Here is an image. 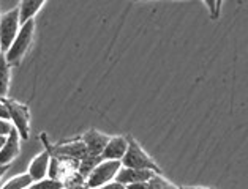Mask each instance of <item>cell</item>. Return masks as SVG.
Listing matches in <instances>:
<instances>
[{
  "instance_id": "cell-27",
  "label": "cell",
  "mask_w": 248,
  "mask_h": 189,
  "mask_svg": "<svg viewBox=\"0 0 248 189\" xmlns=\"http://www.w3.org/2000/svg\"><path fill=\"white\" fill-rule=\"evenodd\" d=\"M180 189H185V188H184V186H180Z\"/></svg>"
},
{
  "instance_id": "cell-8",
  "label": "cell",
  "mask_w": 248,
  "mask_h": 189,
  "mask_svg": "<svg viewBox=\"0 0 248 189\" xmlns=\"http://www.w3.org/2000/svg\"><path fill=\"white\" fill-rule=\"evenodd\" d=\"M155 172L147 169H131V167H120L119 174L116 176V181L122 183L124 186L136 185V183L147 181Z\"/></svg>"
},
{
  "instance_id": "cell-12",
  "label": "cell",
  "mask_w": 248,
  "mask_h": 189,
  "mask_svg": "<svg viewBox=\"0 0 248 189\" xmlns=\"http://www.w3.org/2000/svg\"><path fill=\"white\" fill-rule=\"evenodd\" d=\"M46 0H21L19 3V19H21V26L24 22H27L30 19H33L37 13L41 10V7L45 5Z\"/></svg>"
},
{
  "instance_id": "cell-6",
  "label": "cell",
  "mask_w": 248,
  "mask_h": 189,
  "mask_svg": "<svg viewBox=\"0 0 248 189\" xmlns=\"http://www.w3.org/2000/svg\"><path fill=\"white\" fill-rule=\"evenodd\" d=\"M128 148V137L125 136H112L108 140L105 148L101 151L103 160H111V161H122L124 155Z\"/></svg>"
},
{
  "instance_id": "cell-20",
  "label": "cell",
  "mask_w": 248,
  "mask_h": 189,
  "mask_svg": "<svg viewBox=\"0 0 248 189\" xmlns=\"http://www.w3.org/2000/svg\"><path fill=\"white\" fill-rule=\"evenodd\" d=\"M63 189H90V188L86 185V181H84V183H71V185H65Z\"/></svg>"
},
{
  "instance_id": "cell-24",
  "label": "cell",
  "mask_w": 248,
  "mask_h": 189,
  "mask_svg": "<svg viewBox=\"0 0 248 189\" xmlns=\"http://www.w3.org/2000/svg\"><path fill=\"white\" fill-rule=\"evenodd\" d=\"M5 140H7V136H0V150H2V147L5 145Z\"/></svg>"
},
{
  "instance_id": "cell-1",
  "label": "cell",
  "mask_w": 248,
  "mask_h": 189,
  "mask_svg": "<svg viewBox=\"0 0 248 189\" xmlns=\"http://www.w3.org/2000/svg\"><path fill=\"white\" fill-rule=\"evenodd\" d=\"M33 35H35V21L30 19L27 22H24L16 35L15 41L11 43L8 51L5 52V58H7L10 66H16L21 63V60L30 49V44L33 41Z\"/></svg>"
},
{
  "instance_id": "cell-10",
  "label": "cell",
  "mask_w": 248,
  "mask_h": 189,
  "mask_svg": "<svg viewBox=\"0 0 248 189\" xmlns=\"http://www.w3.org/2000/svg\"><path fill=\"white\" fill-rule=\"evenodd\" d=\"M81 140L84 142V145H86L89 155L101 156V151L105 148V145L108 144V140H109V136H106V134H103L96 130H90L84 134Z\"/></svg>"
},
{
  "instance_id": "cell-16",
  "label": "cell",
  "mask_w": 248,
  "mask_h": 189,
  "mask_svg": "<svg viewBox=\"0 0 248 189\" xmlns=\"http://www.w3.org/2000/svg\"><path fill=\"white\" fill-rule=\"evenodd\" d=\"M202 2L205 3V7L209 8L212 19H218L220 16H218V13H217V0H202Z\"/></svg>"
},
{
  "instance_id": "cell-18",
  "label": "cell",
  "mask_w": 248,
  "mask_h": 189,
  "mask_svg": "<svg viewBox=\"0 0 248 189\" xmlns=\"http://www.w3.org/2000/svg\"><path fill=\"white\" fill-rule=\"evenodd\" d=\"M95 189H126V186H124L122 183H119V181H111V183H106V185H103V186H98V188H95Z\"/></svg>"
},
{
  "instance_id": "cell-2",
  "label": "cell",
  "mask_w": 248,
  "mask_h": 189,
  "mask_svg": "<svg viewBox=\"0 0 248 189\" xmlns=\"http://www.w3.org/2000/svg\"><path fill=\"white\" fill-rule=\"evenodd\" d=\"M120 162H122V167L147 169V170H154L155 174H161V169L158 164L154 161V158H150L147 151L131 136H128V148H126V153L124 155Z\"/></svg>"
},
{
  "instance_id": "cell-7",
  "label": "cell",
  "mask_w": 248,
  "mask_h": 189,
  "mask_svg": "<svg viewBox=\"0 0 248 189\" xmlns=\"http://www.w3.org/2000/svg\"><path fill=\"white\" fill-rule=\"evenodd\" d=\"M21 151V136L15 128L8 132L5 145L0 150V164H11Z\"/></svg>"
},
{
  "instance_id": "cell-21",
  "label": "cell",
  "mask_w": 248,
  "mask_h": 189,
  "mask_svg": "<svg viewBox=\"0 0 248 189\" xmlns=\"http://www.w3.org/2000/svg\"><path fill=\"white\" fill-rule=\"evenodd\" d=\"M11 164H0V180H2V176L7 174V170L10 169Z\"/></svg>"
},
{
  "instance_id": "cell-15",
  "label": "cell",
  "mask_w": 248,
  "mask_h": 189,
  "mask_svg": "<svg viewBox=\"0 0 248 189\" xmlns=\"http://www.w3.org/2000/svg\"><path fill=\"white\" fill-rule=\"evenodd\" d=\"M63 186H65V183L62 180L46 176V178L40 180V181H33L30 189H63Z\"/></svg>"
},
{
  "instance_id": "cell-13",
  "label": "cell",
  "mask_w": 248,
  "mask_h": 189,
  "mask_svg": "<svg viewBox=\"0 0 248 189\" xmlns=\"http://www.w3.org/2000/svg\"><path fill=\"white\" fill-rule=\"evenodd\" d=\"M10 79H11V66L8 65L5 54L0 56V100L8 96L10 88Z\"/></svg>"
},
{
  "instance_id": "cell-23",
  "label": "cell",
  "mask_w": 248,
  "mask_h": 189,
  "mask_svg": "<svg viewBox=\"0 0 248 189\" xmlns=\"http://www.w3.org/2000/svg\"><path fill=\"white\" fill-rule=\"evenodd\" d=\"M185 189H210V188H204V186H184Z\"/></svg>"
},
{
  "instance_id": "cell-26",
  "label": "cell",
  "mask_w": 248,
  "mask_h": 189,
  "mask_svg": "<svg viewBox=\"0 0 248 189\" xmlns=\"http://www.w3.org/2000/svg\"><path fill=\"white\" fill-rule=\"evenodd\" d=\"M2 54H3V52H2V44H0V56H2Z\"/></svg>"
},
{
  "instance_id": "cell-3",
  "label": "cell",
  "mask_w": 248,
  "mask_h": 189,
  "mask_svg": "<svg viewBox=\"0 0 248 189\" xmlns=\"http://www.w3.org/2000/svg\"><path fill=\"white\" fill-rule=\"evenodd\" d=\"M120 167H122V162H120V161H111V160L100 161L92 170H90V174L87 175L86 185L90 189H95L98 186L106 185V183L114 181V180H116L117 174H119Z\"/></svg>"
},
{
  "instance_id": "cell-9",
  "label": "cell",
  "mask_w": 248,
  "mask_h": 189,
  "mask_svg": "<svg viewBox=\"0 0 248 189\" xmlns=\"http://www.w3.org/2000/svg\"><path fill=\"white\" fill-rule=\"evenodd\" d=\"M49 162H51V153L49 150L41 151L40 155L33 158V161L30 162L27 174L33 181H40L47 176V170H49Z\"/></svg>"
},
{
  "instance_id": "cell-28",
  "label": "cell",
  "mask_w": 248,
  "mask_h": 189,
  "mask_svg": "<svg viewBox=\"0 0 248 189\" xmlns=\"http://www.w3.org/2000/svg\"><path fill=\"white\" fill-rule=\"evenodd\" d=\"M29 189H30V188H29Z\"/></svg>"
},
{
  "instance_id": "cell-14",
  "label": "cell",
  "mask_w": 248,
  "mask_h": 189,
  "mask_svg": "<svg viewBox=\"0 0 248 189\" xmlns=\"http://www.w3.org/2000/svg\"><path fill=\"white\" fill-rule=\"evenodd\" d=\"M32 183L33 180L30 178L29 174H21V175L13 176V178H10L0 189H29L32 186Z\"/></svg>"
},
{
  "instance_id": "cell-19",
  "label": "cell",
  "mask_w": 248,
  "mask_h": 189,
  "mask_svg": "<svg viewBox=\"0 0 248 189\" xmlns=\"http://www.w3.org/2000/svg\"><path fill=\"white\" fill-rule=\"evenodd\" d=\"M0 120H8L10 121V114H8L7 104L3 102V100H0Z\"/></svg>"
},
{
  "instance_id": "cell-11",
  "label": "cell",
  "mask_w": 248,
  "mask_h": 189,
  "mask_svg": "<svg viewBox=\"0 0 248 189\" xmlns=\"http://www.w3.org/2000/svg\"><path fill=\"white\" fill-rule=\"evenodd\" d=\"M126 189H180V186H175L174 183L166 180L161 174H154L147 181L128 185Z\"/></svg>"
},
{
  "instance_id": "cell-25",
  "label": "cell",
  "mask_w": 248,
  "mask_h": 189,
  "mask_svg": "<svg viewBox=\"0 0 248 189\" xmlns=\"http://www.w3.org/2000/svg\"><path fill=\"white\" fill-rule=\"evenodd\" d=\"M131 2H155V0H131Z\"/></svg>"
},
{
  "instance_id": "cell-17",
  "label": "cell",
  "mask_w": 248,
  "mask_h": 189,
  "mask_svg": "<svg viewBox=\"0 0 248 189\" xmlns=\"http://www.w3.org/2000/svg\"><path fill=\"white\" fill-rule=\"evenodd\" d=\"M13 130V125L8 120H0V136H8V132Z\"/></svg>"
},
{
  "instance_id": "cell-5",
  "label": "cell",
  "mask_w": 248,
  "mask_h": 189,
  "mask_svg": "<svg viewBox=\"0 0 248 189\" xmlns=\"http://www.w3.org/2000/svg\"><path fill=\"white\" fill-rule=\"evenodd\" d=\"M3 102L7 104L11 125H13L15 130L19 132V136H21L22 140H27L29 134H30L29 107L26 104H21V102H17L15 100H10V98H3Z\"/></svg>"
},
{
  "instance_id": "cell-4",
  "label": "cell",
  "mask_w": 248,
  "mask_h": 189,
  "mask_svg": "<svg viewBox=\"0 0 248 189\" xmlns=\"http://www.w3.org/2000/svg\"><path fill=\"white\" fill-rule=\"evenodd\" d=\"M21 29L19 19V8H13L7 13L0 15V44H2V52L5 54L15 41L17 32Z\"/></svg>"
},
{
  "instance_id": "cell-22",
  "label": "cell",
  "mask_w": 248,
  "mask_h": 189,
  "mask_svg": "<svg viewBox=\"0 0 248 189\" xmlns=\"http://www.w3.org/2000/svg\"><path fill=\"white\" fill-rule=\"evenodd\" d=\"M221 5H223V0H217V13H218V16L221 13Z\"/></svg>"
}]
</instances>
